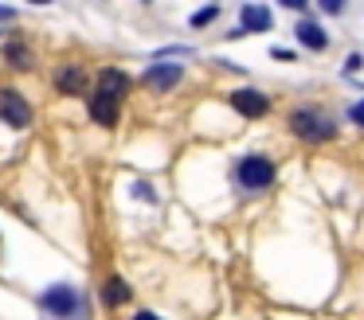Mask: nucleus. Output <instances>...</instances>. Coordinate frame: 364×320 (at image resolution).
I'll list each match as a JSON object with an SVG mask.
<instances>
[{
	"label": "nucleus",
	"mask_w": 364,
	"mask_h": 320,
	"mask_svg": "<svg viewBox=\"0 0 364 320\" xmlns=\"http://www.w3.org/2000/svg\"><path fill=\"white\" fill-rule=\"evenodd\" d=\"M129 94V75L118 67H102L98 70V82H95V94L87 98V109H90V121L95 125H118V114H122V101Z\"/></svg>",
	"instance_id": "1"
},
{
	"label": "nucleus",
	"mask_w": 364,
	"mask_h": 320,
	"mask_svg": "<svg viewBox=\"0 0 364 320\" xmlns=\"http://www.w3.org/2000/svg\"><path fill=\"white\" fill-rule=\"evenodd\" d=\"M40 312L43 320H87V297H82L79 285L59 281V285L40 293Z\"/></svg>",
	"instance_id": "2"
},
{
	"label": "nucleus",
	"mask_w": 364,
	"mask_h": 320,
	"mask_svg": "<svg viewBox=\"0 0 364 320\" xmlns=\"http://www.w3.org/2000/svg\"><path fill=\"white\" fill-rule=\"evenodd\" d=\"M290 133L298 140H309V145H321V140H333L337 137V121H333L325 109L317 106H298L290 114Z\"/></svg>",
	"instance_id": "3"
},
{
	"label": "nucleus",
	"mask_w": 364,
	"mask_h": 320,
	"mask_svg": "<svg viewBox=\"0 0 364 320\" xmlns=\"http://www.w3.org/2000/svg\"><path fill=\"white\" fill-rule=\"evenodd\" d=\"M274 176H278L274 160L262 156V153H247L243 160L235 164V180H239V187H247V192H267V187L274 184Z\"/></svg>",
	"instance_id": "4"
},
{
	"label": "nucleus",
	"mask_w": 364,
	"mask_h": 320,
	"mask_svg": "<svg viewBox=\"0 0 364 320\" xmlns=\"http://www.w3.org/2000/svg\"><path fill=\"white\" fill-rule=\"evenodd\" d=\"M0 121L12 125V129H28L32 125V106L20 90L12 86H0Z\"/></svg>",
	"instance_id": "5"
},
{
	"label": "nucleus",
	"mask_w": 364,
	"mask_h": 320,
	"mask_svg": "<svg viewBox=\"0 0 364 320\" xmlns=\"http://www.w3.org/2000/svg\"><path fill=\"white\" fill-rule=\"evenodd\" d=\"M231 109L243 117H267L270 114V98L262 90H255V86H243V90L231 94Z\"/></svg>",
	"instance_id": "6"
},
{
	"label": "nucleus",
	"mask_w": 364,
	"mask_h": 320,
	"mask_svg": "<svg viewBox=\"0 0 364 320\" xmlns=\"http://www.w3.org/2000/svg\"><path fill=\"white\" fill-rule=\"evenodd\" d=\"M181 78H184V67H181V62H153V67L145 70V86H149V90H157V94L173 90Z\"/></svg>",
	"instance_id": "7"
},
{
	"label": "nucleus",
	"mask_w": 364,
	"mask_h": 320,
	"mask_svg": "<svg viewBox=\"0 0 364 320\" xmlns=\"http://www.w3.org/2000/svg\"><path fill=\"white\" fill-rule=\"evenodd\" d=\"M243 28L239 31H231V35H247V31H251V35H259V31H270V23H274V16H270V8L267 4H243Z\"/></svg>",
	"instance_id": "8"
},
{
	"label": "nucleus",
	"mask_w": 364,
	"mask_h": 320,
	"mask_svg": "<svg viewBox=\"0 0 364 320\" xmlns=\"http://www.w3.org/2000/svg\"><path fill=\"white\" fill-rule=\"evenodd\" d=\"M294 35H298V43L309 47V51H325V47H329V35H325V28L317 20H301L298 28H294Z\"/></svg>",
	"instance_id": "9"
},
{
	"label": "nucleus",
	"mask_w": 364,
	"mask_h": 320,
	"mask_svg": "<svg viewBox=\"0 0 364 320\" xmlns=\"http://www.w3.org/2000/svg\"><path fill=\"white\" fill-rule=\"evenodd\" d=\"M4 59H9L12 70H32V67H36V51H32L28 43H20V39L4 43Z\"/></svg>",
	"instance_id": "10"
},
{
	"label": "nucleus",
	"mask_w": 364,
	"mask_h": 320,
	"mask_svg": "<svg viewBox=\"0 0 364 320\" xmlns=\"http://www.w3.org/2000/svg\"><path fill=\"white\" fill-rule=\"evenodd\" d=\"M129 297H134V289H129L122 277H106L102 281V304L106 309H118V304L129 301Z\"/></svg>",
	"instance_id": "11"
},
{
	"label": "nucleus",
	"mask_w": 364,
	"mask_h": 320,
	"mask_svg": "<svg viewBox=\"0 0 364 320\" xmlns=\"http://www.w3.org/2000/svg\"><path fill=\"white\" fill-rule=\"evenodd\" d=\"M55 86L63 94H82V90H87V70H82V67H59Z\"/></svg>",
	"instance_id": "12"
},
{
	"label": "nucleus",
	"mask_w": 364,
	"mask_h": 320,
	"mask_svg": "<svg viewBox=\"0 0 364 320\" xmlns=\"http://www.w3.org/2000/svg\"><path fill=\"white\" fill-rule=\"evenodd\" d=\"M215 16H220V4H212V8H200V12L192 16V23H196V28H204V23H212Z\"/></svg>",
	"instance_id": "13"
},
{
	"label": "nucleus",
	"mask_w": 364,
	"mask_h": 320,
	"mask_svg": "<svg viewBox=\"0 0 364 320\" xmlns=\"http://www.w3.org/2000/svg\"><path fill=\"white\" fill-rule=\"evenodd\" d=\"M348 121L364 129V101H353V106H348Z\"/></svg>",
	"instance_id": "14"
},
{
	"label": "nucleus",
	"mask_w": 364,
	"mask_h": 320,
	"mask_svg": "<svg viewBox=\"0 0 364 320\" xmlns=\"http://www.w3.org/2000/svg\"><path fill=\"white\" fill-rule=\"evenodd\" d=\"M321 8H325L329 16H337V12H341V0H321Z\"/></svg>",
	"instance_id": "15"
},
{
	"label": "nucleus",
	"mask_w": 364,
	"mask_h": 320,
	"mask_svg": "<svg viewBox=\"0 0 364 320\" xmlns=\"http://www.w3.org/2000/svg\"><path fill=\"white\" fill-rule=\"evenodd\" d=\"M270 59H282V62H290V59H294V51H282V47H274V51H270Z\"/></svg>",
	"instance_id": "16"
},
{
	"label": "nucleus",
	"mask_w": 364,
	"mask_h": 320,
	"mask_svg": "<svg viewBox=\"0 0 364 320\" xmlns=\"http://www.w3.org/2000/svg\"><path fill=\"white\" fill-rule=\"evenodd\" d=\"M134 320H161L157 312H134Z\"/></svg>",
	"instance_id": "17"
},
{
	"label": "nucleus",
	"mask_w": 364,
	"mask_h": 320,
	"mask_svg": "<svg viewBox=\"0 0 364 320\" xmlns=\"http://www.w3.org/2000/svg\"><path fill=\"white\" fill-rule=\"evenodd\" d=\"M12 16H16L12 8H0V20H12Z\"/></svg>",
	"instance_id": "18"
}]
</instances>
